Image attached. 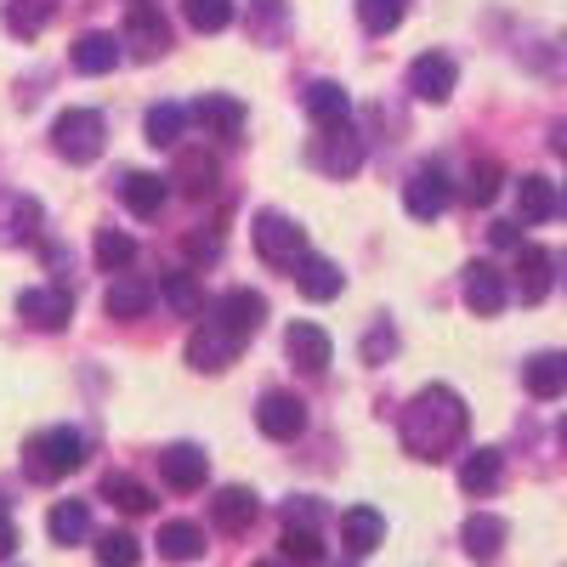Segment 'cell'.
I'll list each match as a JSON object with an SVG mask.
<instances>
[{
	"label": "cell",
	"instance_id": "obj_34",
	"mask_svg": "<svg viewBox=\"0 0 567 567\" xmlns=\"http://www.w3.org/2000/svg\"><path fill=\"white\" fill-rule=\"evenodd\" d=\"M52 18H58V0H7V29L23 40H34Z\"/></svg>",
	"mask_w": 567,
	"mask_h": 567
},
{
	"label": "cell",
	"instance_id": "obj_47",
	"mask_svg": "<svg viewBox=\"0 0 567 567\" xmlns=\"http://www.w3.org/2000/svg\"><path fill=\"white\" fill-rule=\"evenodd\" d=\"M12 550H18V523L0 511V556H12Z\"/></svg>",
	"mask_w": 567,
	"mask_h": 567
},
{
	"label": "cell",
	"instance_id": "obj_24",
	"mask_svg": "<svg viewBox=\"0 0 567 567\" xmlns=\"http://www.w3.org/2000/svg\"><path fill=\"white\" fill-rule=\"evenodd\" d=\"M505 539H511V528H505V516H488V511H477V516H465V528H460V545L477 556V561H494L499 550H505Z\"/></svg>",
	"mask_w": 567,
	"mask_h": 567
},
{
	"label": "cell",
	"instance_id": "obj_44",
	"mask_svg": "<svg viewBox=\"0 0 567 567\" xmlns=\"http://www.w3.org/2000/svg\"><path fill=\"white\" fill-rule=\"evenodd\" d=\"M499 165L494 159H483V165H471V176H465V199L471 205H494V194H499Z\"/></svg>",
	"mask_w": 567,
	"mask_h": 567
},
{
	"label": "cell",
	"instance_id": "obj_25",
	"mask_svg": "<svg viewBox=\"0 0 567 567\" xmlns=\"http://www.w3.org/2000/svg\"><path fill=\"white\" fill-rule=\"evenodd\" d=\"M301 103H307V114L318 120V131H329V125H347V120H352V97H347V91H341L336 80H312Z\"/></svg>",
	"mask_w": 567,
	"mask_h": 567
},
{
	"label": "cell",
	"instance_id": "obj_41",
	"mask_svg": "<svg viewBox=\"0 0 567 567\" xmlns=\"http://www.w3.org/2000/svg\"><path fill=\"white\" fill-rule=\"evenodd\" d=\"M278 556L290 561V567H318V561H323V534H296V528H284Z\"/></svg>",
	"mask_w": 567,
	"mask_h": 567
},
{
	"label": "cell",
	"instance_id": "obj_32",
	"mask_svg": "<svg viewBox=\"0 0 567 567\" xmlns=\"http://www.w3.org/2000/svg\"><path fill=\"white\" fill-rule=\"evenodd\" d=\"M142 131H148L154 148H176V142L187 136V109L182 103H154L148 120H142Z\"/></svg>",
	"mask_w": 567,
	"mask_h": 567
},
{
	"label": "cell",
	"instance_id": "obj_1",
	"mask_svg": "<svg viewBox=\"0 0 567 567\" xmlns=\"http://www.w3.org/2000/svg\"><path fill=\"white\" fill-rule=\"evenodd\" d=\"M465 425H471V414H465V398L454 386H425L403 409V449L425 465H437L465 443Z\"/></svg>",
	"mask_w": 567,
	"mask_h": 567
},
{
	"label": "cell",
	"instance_id": "obj_16",
	"mask_svg": "<svg viewBox=\"0 0 567 567\" xmlns=\"http://www.w3.org/2000/svg\"><path fill=\"white\" fill-rule=\"evenodd\" d=\"M210 318L227 323L239 341H250L256 329H261V318H267V296H261V290H227V296L210 307Z\"/></svg>",
	"mask_w": 567,
	"mask_h": 567
},
{
	"label": "cell",
	"instance_id": "obj_51",
	"mask_svg": "<svg viewBox=\"0 0 567 567\" xmlns=\"http://www.w3.org/2000/svg\"><path fill=\"white\" fill-rule=\"evenodd\" d=\"M556 210H561V216H567V187H561V194H556Z\"/></svg>",
	"mask_w": 567,
	"mask_h": 567
},
{
	"label": "cell",
	"instance_id": "obj_15",
	"mask_svg": "<svg viewBox=\"0 0 567 567\" xmlns=\"http://www.w3.org/2000/svg\"><path fill=\"white\" fill-rule=\"evenodd\" d=\"M284 352H290V363H296V369L323 374V369H329V358H336V341H329L318 323H307V318H301V323L284 329Z\"/></svg>",
	"mask_w": 567,
	"mask_h": 567
},
{
	"label": "cell",
	"instance_id": "obj_48",
	"mask_svg": "<svg viewBox=\"0 0 567 567\" xmlns=\"http://www.w3.org/2000/svg\"><path fill=\"white\" fill-rule=\"evenodd\" d=\"M187 256H194V261H210V256H216V239L205 233V239H194V245H187Z\"/></svg>",
	"mask_w": 567,
	"mask_h": 567
},
{
	"label": "cell",
	"instance_id": "obj_27",
	"mask_svg": "<svg viewBox=\"0 0 567 567\" xmlns=\"http://www.w3.org/2000/svg\"><path fill=\"white\" fill-rule=\"evenodd\" d=\"M341 267L336 261H329V256H307L301 267H296V290L307 296V301H336L341 296Z\"/></svg>",
	"mask_w": 567,
	"mask_h": 567
},
{
	"label": "cell",
	"instance_id": "obj_19",
	"mask_svg": "<svg viewBox=\"0 0 567 567\" xmlns=\"http://www.w3.org/2000/svg\"><path fill=\"white\" fill-rule=\"evenodd\" d=\"M103 307H109V318L131 323V318H142V312L154 307V284L142 278V272H120V278L109 284V296H103Z\"/></svg>",
	"mask_w": 567,
	"mask_h": 567
},
{
	"label": "cell",
	"instance_id": "obj_18",
	"mask_svg": "<svg viewBox=\"0 0 567 567\" xmlns=\"http://www.w3.org/2000/svg\"><path fill=\"white\" fill-rule=\"evenodd\" d=\"M499 483H505V454H499V449H471V454L460 460V488H465L471 499H488Z\"/></svg>",
	"mask_w": 567,
	"mask_h": 567
},
{
	"label": "cell",
	"instance_id": "obj_4",
	"mask_svg": "<svg viewBox=\"0 0 567 567\" xmlns=\"http://www.w3.org/2000/svg\"><path fill=\"white\" fill-rule=\"evenodd\" d=\"M256 256L267 261V267H278V272H296L312 250H307V233L290 221V216H278V210H261L256 216Z\"/></svg>",
	"mask_w": 567,
	"mask_h": 567
},
{
	"label": "cell",
	"instance_id": "obj_40",
	"mask_svg": "<svg viewBox=\"0 0 567 567\" xmlns=\"http://www.w3.org/2000/svg\"><path fill=\"white\" fill-rule=\"evenodd\" d=\"M284 528H296V534H323V499H312V494L284 499Z\"/></svg>",
	"mask_w": 567,
	"mask_h": 567
},
{
	"label": "cell",
	"instance_id": "obj_46",
	"mask_svg": "<svg viewBox=\"0 0 567 567\" xmlns=\"http://www.w3.org/2000/svg\"><path fill=\"white\" fill-rule=\"evenodd\" d=\"M488 239H494L499 250H523V233H516V221H494Z\"/></svg>",
	"mask_w": 567,
	"mask_h": 567
},
{
	"label": "cell",
	"instance_id": "obj_28",
	"mask_svg": "<svg viewBox=\"0 0 567 567\" xmlns=\"http://www.w3.org/2000/svg\"><path fill=\"white\" fill-rule=\"evenodd\" d=\"M256 511H261V499H256L250 488H221V494L210 499V516H216L221 534H245V528L256 523Z\"/></svg>",
	"mask_w": 567,
	"mask_h": 567
},
{
	"label": "cell",
	"instance_id": "obj_7",
	"mask_svg": "<svg viewBox=\"0 0 567 567\" xmlns=\"http://www.w3.org/2000/svg\"><path fill=\"white\" fill-rule=\"evenodd\" d=\"M125 45H131V58H142V63H159L171 52V23L159 18L154 0H131V12H125Z\"/></svg>",
	"mask_w": 567,
	"mask_h": 567
},
{
	"label": "cell",
	"instance_id": "obj_43",
	"mask_svg": "<svg viewBox=\"0 0 567 567\" xmlns=\"http://www.w3.org/2000/svg\"><path fill=\"white\" fill-rule=\"evenodd\" d=\"M97 561L103 567H136L142 561V545L131 534H120V528L114 534H97Z\"/></svg>",
	"mask_w": 567,
	"mask_h": 567
},
{
	"label": "cell",
	"instance_id": "obj_21",
	"mask_svg": "<svg viewBox=\"0 0 567 567\" xmlns=\"http://www.w3.org/2000/svg\"><path fill=\"white\" fill-rule=\"evenodd\" d=\"M523 386H528L539 403L561 398V392H567V352H534V358L523 363Z\"/></svg>",
	"mask_w": 567,
	"mask_h": 567
},
{
	"label": "cell",
	"instance_id": "obj_22",
	"mask_svg": "<svg viewBox=\"0 0 567 567\" xmlns=\"http://www.w3.org/2000/svg\"><path fill=\"white\" fill-rule=\"evenodd\" d=\"M187 125H205L216 136H233V131L245 125V103L227 97V91H210V97H199L194 109H187Z\"/></svg>",
	"mask_w": 567,
	"mask_h": 567
},
{
	"label": "cell",
	"instance_id": "obj_2",
	"mask_svg": "<svg viewBox=\"0 0 567 567\" xmlns=\"http://www.w3.org/2000/svg\"><path fill=\"white\" fill-rule=\"evenodd\" d=\"M80 465H85V437L74 425H45V432H34L23 443V477L29 483H63Z\"/></svg>",
	"mask_w": 567,
	"mask_h": 567
},
{
	"label": "cell",
	"instance_id": "obj_38",
	"mask_svg": "<svg viewBox=\"0 0 567 567\" xmlns=\"http://www.w3.org/2000/svg\"><path fill=\"white\" fill-rule=\"evenodd\" d=\"M409 18V0H358V23L369 34H392Z\"/></svg>",
	"mask_w": 567,
	"mask_h": 567
},
{
	"label": "cell",
	"instance_id": "obj_23",
	"mask_svg": "<svg viewBox=\"0 0 567 567\" xmlns=\"http://www.w3.org/2000/svg\"><path fill=\"white\" fill-rule=\"evenodd\" d=\"M69 63H74L80 74H109V69H120V40H114L109 29H85V34L74 40Z\"/></svg>",
	"mask_w": 567,
	"mask_h": 567
},
{
	"label": "cell",
	"instance_id": "obj_3",
	"mask_svg": "<svg viewBox=\"0 0 567 567\" xmlns=\"http://www.w3.org/2000/svg\"><path fill=\"white\" fill-rule=\"evenodd\" d=\"M52 148L69 159V165H91L103 148H109V120L97 109H63L52 120Z\"/></svg>",
	"mask_w": 567,
	"mask_h": 567
},
{
	"label": "cell",
	"instance_id": "obj_35",
	"mask_svg": "<svg viewBox=\"0 0 567 567\" xmlns=\"http://www.w3.org/2000/svg\"><path fill=\"white\" fill-rule=\"evenodd\" d=\"M103 499H114L125 516H148L159 499L148 494V488H142L136 477H125V471H114V477H103Z\"/></svg>",
	"mask_w": 567,
	"mask_h": 567
},
{
	"label": "cell",
	"instance_id": "obj_31",
	"mask_svg": "<svg viewBox=\"0 0 567 567\" xmlns=\"http://www.w3.org/2000/svg\"><path fill=\"white\" fill-rule=\"evenodd\" d=\"M165 307H171L176 318H199V312H205V284L187 272V267L165 272Z\"/></svg>",
	"mask_w": 567,
	"mask_h": 567
},
{
	"label": "cell",
	"instance_id": "obj_45",
	"mask_svg": "<svg viewBox=\"0 0 567 567\" xmlns=\"http://www.w3.org/2000/svg\"><path fill=\"white\" fill-rule=\"evenodd\" d=\"M363 363H386L392 352H398V329L386 323V318H374V329H369V336H363Z\"/></svg>",
	"mask_w": 567,
	"mask_h": 567
},
{
	"label": "cell",
	"instance_id": "obj_9",
	"mask_svg": "<svg viewBox=\"0 0 567 567\" xmlns=\"http://www.w3.org/2000/svg\"><path fill=\"white\" fill-rule=\"evenodd\" d=\"M460 296H465V307L477 312V318H494V312H505V301H511V284H505V272H499L494 261H471V267L460 272Z\"/></svg>",
	"mask_w": 567,
	"mask_h": 567
},
{
	"label": "cell",
	"instance_id": "obj_20",
	"mask_svg": "<svg viewBox=\"0 0 567 567\" xmlns=\"http://www.w3.org/2000/svg\"><path fill=\"white\" fill-rule=\"evenodd\" d=\"M120 199H125V210H131V216H159V210H165V199H171V182H165V176H154V171H125Z\"/></svg>",
	"mask_w": 567,
	"mask_h": 567
},
{
	"label": "cell",
	"instance_id": "obj_6",
	"mask_svg": "<svg viewBox=\"0 0 567 567\" xmlns=\"http://www.w3.org/2000/svg\"><path fill=\"white\" fill-rule=\"evenodd\" d=\"M363 154H369V142H363L352 125H329V131H318V142L307 148V159H312L323 176H358Z\"/></svg>",
	"mask_w": 567,
	"mask_h": 567
},
{
	"label": "cell",
	"instance_id": "obj_39",
	"mask_svg": "<svg viewBox=\"0 0 567 567\" xmlns=\"http://www.w3.org/2000/svg\"><path fill=\"white\" fill-rule=\"evenodd\" d=\"M250 29H256V40H261V45L284 40V34H290V7H284V0H256Z\"/></svg>",
	"mask_w": 567,
	"mask_h": 567
},
{
	"label": "cell",
	"instance_id": "obj_11",
	"mask_svg": "<svg viewBox=\"0 0 567 567\" xmlns=\"http://www.w3.org/2000/svg\"><path fill=\"white\" fill-rule=\"evenodd\" d=\"M454 85H460V69H454L449 52H420L409 63V91H414L420 103H449Z\"/></svg>",
	"mask_w": 567,
	"mask_h": 567
},
{
	"label": "cell",
	"instance_id": "obj_49",
	"mask_svg": "<svg viewBox=\"0 0 567 567\" xmlns=\"http://www.w3.org/2000/svg\"><path fill=\"white\" fill-rule=\"evenodd\" d=\"M550 148H556V154H561V159H567V120H561V125H556V131H550Z\"/></svg>",
	"mask_w": 567,
	"mask_h": 567
},
{
	"label": "cell",
	"instance_id": "obj_12",
	"mask_svg": "<svg viewBox=\"0 0 567 567\" xmlns=\"http://www.w3.org/2000/svg\"><path fill=\"white\" fill-rule=\"evenodd\" d=\"M18 318L29 323V329H69V318H74V296L69 290H58V284H40V290H23L18 296Z\"/></svg>",
	"mask_w": 567,
	"mask_h": 567
},
{
	"label": "cell",
	"instance_id": "obj_17",
	"mask_svg": "<svg viewBox=\"0 0 567 567\" xmlns=\"http://www.w3.org/2000/svg\"><path fill=\"white\" fill-rule=\"evenodd\" d=\"M341 545H347V556L358 561V556H374L386 545V516L374 511V505H352L347 516H341Z\"/></svg>",
	"mask_w": 567,
	"mask_h": 567
},
{
	"label": "cell",
	"instance_id": "obj_13",
	"mask_svg": "<svg viewBox=\"0 0 567 567\" xmlns=\"http://www.w3.org/2000/svg\"><path fill=\"white\" fill-rule=\"evenodd\" d=\"M159 471H165V483H171L176 494H194V488L210 483V460H205L199 443H171V449L159 454Z\"/></svg>",
	"mask_w": 567,
	"mask_h": 567
},
{
	"label": "cell",
	"instance_id": "obj_26",
	"mask_svg": "<svg viewBox=\"0 0 567 567\" xmlns=\"http://www.w3.org/2000/svg\"><path fill=\"white\" fill-rule=\"evenodd\" d=\"M45 534H52V545H85L91 539V505L85 499H58L52 516H45Z\"/></svg>",
	"mask_w": 567,
	"mask_h": 567
},
{
	"label": "cell",
	"instance_id": "obj_52",
	"mask_svg": "<svg viewBox=\"0 0 567 567\" xmlns=\"http://www.w3.org/2000/svg\"><path fill=\"white\" fill-rule=\"evenodd\" d=\"M556 437H561V449H567V420H561V425H556Z\"/></svg>",
	"mask_w": 567,
	"mask_h": 567
},
{
	"label": "cell",
	"instance_id": "obj_50",
	"mask_svg": "<svg viewBox=\"0 0 567 567\" xmlns=\"http://www.w3.org/2000/svg\"><path fill=\"white\" fill-rule=\"evenodd\" d=\"M256 567H290V561H284V556H267V561H256Z\"/></svg>",
	"mask_w": 567,
	"mask_h": 567
},
{
	"label": "cell",
	"instance_id": "obj_30",
	"mask_svg": "<svg viewBox=\"0 0 567 567\" xmlns=\"http://www.w3.org/2000/svg\"><path fill=\"white\" fill-rule=\"evenodd\" d=\"M34 233H40V205L29 199V194H12L7 199V210H0V245H29L34 239Z\"/></svg>",
	"mask_w": 567,
	"mask_h": 567
},
{
	"label": "cell",
	"instance_id": "obj_10",
	"mask_svg": "<svg viewBox=\"0 0 567 567\" xmlns=\"http://www.w3.org/2000/svg\"><path fill=\"white\" fill-rule=\"evenodd\" d=\"M256 425H261V437L290 443V437L307 432V403L296 392H261L256 398Z\"/></svg>",
	"mask_w": 567,
	"mask_h": 567
},
{
	"label": "cell",
	"instance_id": "obj_36",
	"mask_svg": "<svg viewBox=\"0 0 567 567\" xmlns=\"http://www.w3.org/2000/svg\"><path fill=\"white\" fill-rule=\"evenodd\" d=\"M182 18L199 34H221L233 18H239V7H233V0H182Z\"/></svg>",
	"mask_w": 567,
	"mask_h": 567
},
{
	"label": "cell",
	"instance_id": "obj_33",
	"mask_svg": "<svg viewBox=\"0 0 567 567\" xmlns=\"http://www.w3.org/2000/svg\"><path fill=\"white\" fill-rule=\"evenodd\" d=\"M516 216H523V221L556 216V187H550V176H523V182H516Z\"/></svg>",
	"mask_w": 567,
	"mask_h": 567
},
{
	"label": "cell",
	"instance_id": "obj_5",
	"mask_svg": "<svg viewBox=\"0 0 567 567\" xmlns=\"http://www.w3.org/2000/svg\"><path fill=\"white\" fill-rule=\"evenodd\" d=\"M239 352H245V341L233 336L227 323H216V318H199L194 336H187V369H199V374H221Z\"/></svg>",
	"mask_w": 567,
	"mask_h": 567
},
{
	"label": "cell",
	"instance_id": "obj_8",
	"mask_svg": "<svg viewBox=\"0 0 567 567\" xmlns=\"http://www.w3.org/2000/svg\"><path fill=\"white\" fill-rule=\"evenodd\" d=\"M449 199H454V182H449L443 165H420V171L403 182V205H409L414 221H437V216L449 210Z\"/></svg>",
	"mask_w": 567,
	"mask_h": 567
},
{
	"label": "cell",
	"instance_id": "obj_42",
	"mask_svg": "<svg viewBox=\"0 0 567 567\" xmlns=\"http://www.w3.org/2000/svg\"><path fill=\"white\" fill-rule=\"evenodd\" d=\"M176 176H182V187H187V194H210V187H216V159L194 148V154H182Z\"/></svg>",
	"mask_w": 567,
	"mask_h": 567
},
{
	"label": "cell",
	"instance_id": "obj_37",
	"mask_svg": "<svg viewBox=\"0 0 567 567\" xmlns=\"http://www.w3.org/2000/svg\"><path fill=\"white\" fill-rule=\"evenodd\" d=\"M131 261H136V239H131V233L97 227V267L103 272H131Z\"/></svg>",
	"mask_w": 567,
	"mask_h": 567
},
{
	"label": "cell",
	"instance_id": "obj_29",
	"mask_svg": "<svg viewBox=\"0 0 567 567\" xmlns=\"http://www.w3.org/2000/svg\"><path fill=\"white\" fill-rule=\"evenodd\" d=\"M154 545H159L165 561H199V556H205V528H199V523H187V516H176V523L159 528Z\"/></svg>",
	"mask_w": 567,
	"mask_h": 567
},
{
	"label": "cell",
	"instance_id": "obj_14",
	"mask_svg": "<svg viewBox=\"0 0 567 567\" xmlns=\"http://www.w3.org/2000/svg\"><path fill=\"white\" fill-rule=\"evenodd\" d=\"M550 284H556L550 250H539V245H523V250H516V301H523V307H539V301L550 296Z\"/></svg>",
	"mask_w": 567,
	"mask_h": 567
}]
</instances>
